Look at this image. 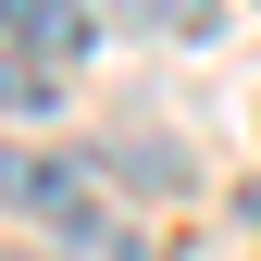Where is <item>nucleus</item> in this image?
<instances>
[{"mask_svg": "<svg viewBox=\"0 0 261 261\" xmlns=\"http://www.w3.org/2000/svg\"><path fill=\"white\" fill-rule=\"evenodd\" d=\"M0 199L38 212V237H62L75 261H149V237H137V224H124L100 187L75 174V162H0Z\"/></svg>", "mask_w": 261, "mask_h": 261, "instance_id": "f257e3e1", "label": "nucleus"}, {"mask_svg": "<svg viewBox=\"0 0 261 261\" xmlns=\"http://www.w3.org/2000/svg\"><path fill=\"white\" fill-rule=\"evenodd\" d=\"M0 38H25L38 62H87V0H0Z\"/></svg>", "mask_w": 261, "mask_h": 261, "instance_id": "f03ea898", "label": "nucleus"}, {"mask_svg": "<svg viewBox=\"0 0 261 261\" xmlns=\"http://www.w3.org/2000/svg\"><path fill=\"white\" fill-rule=\"evenodd\" d=\"M50 100H62L50 62H13V50H0V112H50Z\"/></svg>", "mask_w": 261, "mask_h": 261, "instance_id": "7ed1b4c3", "label": "nucleus"}, {"mask_svg": "<svg viewBox=\"0 0 261 261\" xmlns=\"http://www.w3.org/2000/svg\"><path fill=\"white\" fill-rule=\"evenodd\" d=\"M124 13L162 25V38H199V25H212V0H124Z\"/></svg>", "mask_w": 261, "mask_h": 261, "instance_id": "20e7f679", "label": "nucleus"}, {"mask_svg": "<svg viewBox=\"0 0 261 261\" xmlns=\"http://www.w3.org/2000/svg\"><path fill=\"white\" fill-rule=\"evenodd\" d=\"M13 261H38V249H13Z\"/></svg>", "mask_w": 261, "mask_h": 261, "instance_id": "39448f33", "label": "nucleus"}]
</instances>
